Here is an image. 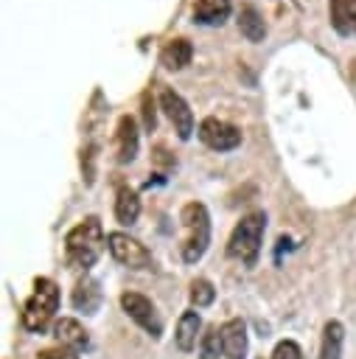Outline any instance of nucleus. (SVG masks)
<instances>
[{"label":"nucleus","mask_w":356,"mask_h":359,"mask_svg":"<svg viewBox=\"0 0 356 359\" xmlns=\"http://www.w3.org/2000/svg\"><path fill=\"white\" fill-rule=\"evenodd\" d=\"M199 328H202V317L199 311H182V317L177 320V334H174V342L182 353L193 351L196 348V339H199Z\"/></svg>","instance_id":"obj_13"},{"label":"nucleus","mask_w":356,"mask_h":359,"mask_svg":"<svg viewBox=\"0 0 356 359\" xmlns=\"http://www.w3.org/2000/svg\"><path fill=\"white\" fill-rule=\"evenodd\" d=\"M191 56H193V45H191L185 36L168 39V42L163 45V50H160V62H163V67H168V70H182V67L191 62Z\"/></svg>","instance_id":"obj_14"},{"label":"nucleus","mask_w":356,"mask_h":359,"mask_svg":"<svg viewBox=\"0 0 356 359\" xmlns=\"http://www.w3.org/2000/svg\"><path fill=\"white\" fill-rule=\"evenodd\" d=\"M101 297H104L101 294V283L95 278H90V275H84L73 289V306L78 311H84V314H95L98 306H101Z\"/></svg>","instance_id":"obj_12"},{"label":"nucleus","mask_w":356,"mask_h":359,"mask_svg":"<svg viewBox=\"0 0 356 359\" xmlns=\"http://www.w3.org/2000/svg\"><path fill=\"white\" fill-rule=\"evenodd\" d=\"M263 230H266V216L263 210H252L247 216H241V222L233 227L230 238H227V255L255 266L258 255H261V241H263Z\"/></svg>","instance_id":"obj_2"},{"label":"nucleus","mask_w":356,"mask_h":359,"mask_svg":"<svg viewBox=\"0 0 356 359\" xmlns=\"http://www.w3.org/2000/svg\"><path fill=\"white\" fill-rule=\"evenodd\" d=\"M59 309V286L50 278H36L34 292L22 306V325L31 334H42Z\"/></svg>","instance_id":"obj_4"},{"label":"nucleus","mask_w":356,"mask_h":359,"mask_svg":"<svg viewBox=\"0 0 356 359\" xmlns=\"http://www.w3.org/2000/svg\"><path fill=\"white\" fill-rule=\"evenodd\" d=\"M350 17H353V31H356V0H353V8H350Z\"/></svg>","instance_id":"obj_25"},{"label":"nucleus","mask_w":356,"mask_h":359,"mask_svg":"<svg viewBox=\"0 0 356 359\" xmlns=\"http://www.w3.org/2000/svg\"><path fill=\"white\" fill-rule=\"evenodd\" d=\"M137 216H140V196H137V191L129 188V185H121L118 196H115V219H118V224L132 227L137 222Z\"/></svg>","instance_id":"obj_15"},{"label":"nucleus","mask_w":356,"mask_h":359,"mask_svg":"<svg viewBox=\"0 0 356 359\" xmlns=\"http://www.w3.org/2000/svg\"><path fill=\"white\" fill-rule=\"evenodd\" d=\"M199 140L213 151H233L241 146V129L210 115L199 123Z\"/></svg>","instance_id":"obj_7"},{"label":"nucleus","mask_w":356,"mask_h":359,"mask_svg":"<svg viewBox=\"0 0 356 359\" xmlns=\"http://www.w3.org/2000/svg\"><path fill=\"white\" fill-rule=\"evenodd\" d=\"M233 11L230 0H196L193 3V20L202 25H221Z\"/></svg>","instance_id":"obj_16"},{"label":"nucleus","mask_w":356,"mask_h":359,"mask_svg":"<svg viewBox=\"0 0 356 359\" xmlns=\"http://www.w3.org/2000/svg\"><path fill=\"white\" fill-rule=\"evenodd\" d=\"M104 250V227L98 216H87L64 236V252L67 261L78 269H90Z\"/></svg>","instance_id":"obj_1"},{"label":"nucleus","mask_w":356,"mask_h":359,"mask_svg":"<svg viewBox=\"0 0 356 359\" xmlns=\"http://www.w3.org/2000/svg\"><path fill=\"white\" fill-rule=\"evenodd\" d=\"M121 306H123L126 317L132 323H137L151 339H160L163 337V317H160L157 306L146 294H140V292H123L121 294Z\"/></svg>","instance_id":"obj_6"},{"label":"nucleus","mask_w":356,"mask_h":359,"mask_svg":"<svg viewBox=\"0 0 356 359\" xmlns=\"http://www.w3.org/2000/svg\"><path fill=\"white\" fill-rule=\"evenodd\" d=\"M154 123H157V112H154V101H151V95L146 93L143 95V126L151 132L154 129Z\"/></svg>","instance_id":"obj_24"},{"label":"nucleus","mask_w":356,"mask_h":359,"mask_svg":"<svg viewBox=\"0 0 356 359\" xmlns=\"http://www.w3.org/2000/svg\"><path fill=\"white\" fill-rule=\"evenodd\" d=\"M353 0H331V25L336 28V34L348 36L353 31V17H350Z\"/></svg>","instance_id":"obj_19"},{"label":"nucleus","mask_w":356,"mask_h":359,"mask_svg":"<svg viewBox=\"0 0 356 359\" xmlns=\"http://www.w3.org/2000/svg\"><path fill=\"white\" fill-rule=\"evenodd\" d=\"M191 303L196 306V309H205V306H210L213 300H216V289H213V283L207 280V278H196V280H191Z\"/></svg>","instance_id":"obj_21"},{"label":"nucleus","mask_w":356,"mask_h":359,"mask_svg":"<svg viewBox=\"0 0 356 359\" xmlns=\"http://www.w3.org/2000/svg\"><path fill=\"white\" fill-rule=\"evenodd\" d=\"M272 359H303V348L294 339H280L272 351Z\"/></svg>","instance_id":"obj_22"},{"label":"nucleus","mask_w":356,"mask_h":359,"mask_svg":"<svg viewBox=\"0 0 356 359\" xmlns=\"http://www.w3.org/2000/svg\"><path fill=\"white\" fill-rule=\"evenodd\" d=\"M238 31H241V36H247L249 42H261V39L266 36L263 17H261L252 6H241V11H238Z\"/></svg>","instance_id":"obj_18"},{"label":"nucleus","mask_w":356,"mask_h":359,"mask_svg":"<svg viewBox=\"0 0 356 359\" xmlns=\"http://www.w3.org/2000/svg\"><path fill=\"white\" fill-rule=\"evenodd\" d=\"M224 356V348H221V334L219 328H207V334H202L199 339V359H221Z\"/></svg>","instance_id":"obj_20"},{"label":"nucleus","mask_w":356,"mask_h":359,"mask_svg":"<svg viewBox=\"0 0 356 359\" xmlns=\"http://www.w3.org/2000/svg\"><path fill=\"white\" fill-rule=\"evenodd\" d=\"M137 146H140V132L132 115H121L118 118V129H115V154L118 163H132L137 157Z\"/></svg>","instance_id":"obj_10"},{"label":"nucleus","mask_w":356,"mask_h":359,"mask_svg":"<svg viewBox=\"0 0 356 359\" xmlns=\"http://www.w3.org/2000/svg\"><path fill=\"white\" fill-rule=\"evenodd\" d=\"M179 222L185 227V238H182V261L185 264H196L210 244V213L202 202H188L179 210Z\"/></svg>","instance_id":"obj_3"},{"label":"nucleus","mask_w":356,"mask_h":359,"mask_svg":"<svg viewBox=\"0 0 356 359\" xmlns=\"http://www.w3.org/2000/svg\"><path fill=\"white\" fill-rule=\"evenodd\" d=\"M219 334H221V348L227 359H247L249 339H247V325L241 317H230L227 323H221Z\"/></svg>","instance_id":"obj_9"},{"label":"nucleus","mask_w":356,"mask_h":359,"mask_svg":"<svg viewBox=\"0 0 356 359\" xmlns=\"http://www.w3.org/2000/svg\"><path fill=\"white\" fill-rule=\"evenodd\" d=\"M53 337H56V342H59L62 348H70V351H76V353H81V351L90 348V334H87V328H84L78 320H73V317L56 320V323H53Z\"/></svg>","instance_id":"obj_11"},{"label":"nucleus","mask_w":356,"mask_h":359,"mask_svg":"<svg viewBox=\"0 0 356 359\" xmlns=\"http://www.w3.org/2000/svg\"><path fill=\"white\" fill-rule=\"evenodd\" d=\"M342 342H345V325L339 320H328L322 325L320 359H342Z\"/></svg>","instance_id":"obj_17"},{"label":"nucleus","mask_w":356,"mask_h":359,"mask_svg":"<svg viewBox=\"0 0 356 359\" xmlns=\"http://www.w3.org/2000/svg\"><path fill=\"white\" fill-rule=\"evenodd\" d=\"M160 109L168 115V121L174 123V132L179 135V140H188L193 135V112L188 107V101L171 90V87H160Z\"/></svg>","instance_id":"obj_8"},{"label":"nucleus","mask_w":356,"mask_h":359,"mask_svg":"<svg viewBox=\"0 0 356 359\" xmlns=\"http://www.w3.org/2000/svg\"><path fill=\"white\" fill-rule=\"evenodd\" d=\"M107 247H109L112 258H115L118 264H123L126 269H151V266H154L151 252H149L137 238H132V236L123 233V230L107 233Z\"/></svg>","instance_id":"obj_5"},{"label":"nucleus","mask_w":356,"mask_h":359,"mask_svg":"<svg viewBox=\"0 0 356 359\" xmlns=\"http://www.w3.org/2000/svg\"><path fill=\"white\" fill-rule=\"evenodd\" d=\"M36 359H78V353H76V351H70V348L56 345V348H45V351H39V353H36Z\"/></svg>","instance_id":"obj_23"}]
</instances>
